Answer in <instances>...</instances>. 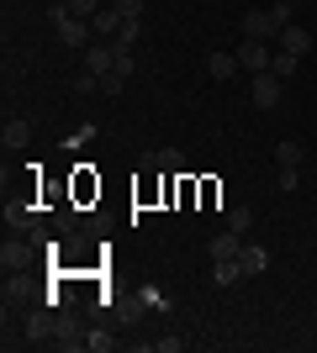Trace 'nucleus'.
Instances as JSON below:
<instances>
[{
  "mask_svg": "<svg viewBox=\"0 0 317 353\" xmlns=\"http://www.w3.org/2000/svg\"><path fill=\"white\" fill-rule=\"evenodd\" d=\"M280 32H286V27L275 21L270 6H259V11H243V37H254V43H275Z\"/></svg>",
  "mask_w": 317,
  "mask_h": 353,
  "instance_id": "obj_1",
  "label": "nucleus"
},
{
  "mask_svg": "<svg viewBox=\"0 0 317 353\" xmlns=\"http://www.w3.org/2000/svg\"><path fill=\"white\" fill-rule=\"evenodd\" d=\"M280 85H286V79H280V74H254V90H249V101L259 105V111H275V105H280Z\"/></svg>",
  "mask_w": 317,
  "mask_h": 353,
  "instance_id": "obj_2",
  "label": "nucleus"
},
{
  "mask_svg": "<svg viewBox=\"0 0 317 353\" xmlns=\"http://www.w3.org/2000/svg\"><path fill=\"white\" fill-rule=\"evenodd\" d=\"M270 59H275L270 43H254V37H243V43H238V69L243 74H265V69H270Z\"/></svg>",
  "mask_w": 317,
  "mask_h": 353,
  "instance_id": "obj_3",
  "label": "nucleus"
},
{
  "mask_svg": "<svg viewBox=\"0 0 317 353\" xmlns=\"http://www.w3.org/2000/svg\"><path fill=\"white\" fill-rule=\"evenodd\" d=\"M53 27H59V43H69V48H90V37H95V27L79 21V16H64V21H53Z\"/></svg>",
  "mask_w": 317,
  "mask_h": 353,
  "instance_id": "obj_4",
  "label": "nucleus"
},
{
  "mask_svg": "<svg viewBox=\"0 0 317 353\" xmlns=\"http://www.w3.org/2000/svg\"><path fill=\"white\" fill-rule=\"evenodd\" d=\"M85 69H90L95 79L111 74V69H117V48H111V43H90V48H85Z\"/></svg>",
  "mask_w": 317,
  "mask_h": 353,
  "instance_id": "obj_5",
  "label": "nucleus"
},
{
  "mask_svg": "<svg viewBox=\"0 0 317 353\" xmlns=\"http://www.w3.org/2000/svg\"><path fill=\"white\" fill-rule=\"evenodd\" d=\"M122 21H127V16H122L117 6H101V11L90 16V27H95V37H117V32H122Z\"/></svg>",
  "mask_w": 317,
  "mask_h": 353,
  "instance_id": "obj_6",
  "label": "nucleus"
},
{
  "mask_svg": "<svg viewBox=\"0 0 317 353\" xmlns=\"http://www.w3.org/2000/svg\"><path fill=\"white\" fill-rule=\"evenodd\" d=\"M6 227H11V232H32V227H37V206H27V201L6 206Z\"/></svg>",
  "mask_w": 317,
  "mask_h": 353,
  "instance_id": "obj_7",
  "label": "nucleus"
},
{
  "mask_svg": "<svg viewBox=\"0 0 317 353\" xmlns=\"http://www.w3.org/2000/svg\"><path fill=\"white\" fill-rule=\"evenodd\" d=\"M206 253H211V259H238V253H243V237L222 227V232H217V237L206 243Z\"/></svg>",
  "mask_w": 317,
  "mask_h": 353,
  "instance_id": "obj_8",
  "label": "nucleus"
},
{
  "mask_svg": "<svg viewBox=\"0 0 317 353\" xmlns=\"http://www.w3.org/2000/svg\"><path fill=\"white\" fill-rule=\"evenodd\" d=\"M238 264H243V280H249V274H265V269H270V253L259 248V243H243Z\"/></svg>",
  "mask_w": 317,
  "mask_h": 353,
  "instance_id": "obj_9",
  "label": "nucleus"
},
{
  "mask_svg": "<svg viewBox=\"0 0 317 353\" xmlns=\"http://www.w3.org/2000/svg\"><path fill=\"white\" fill-rule=\"evenodd\" d=\"M238 280H243L238 259H211V285H238Z\"/></svg>",
  "mask_w": 317,
  "mask_h": 353,
  "instance_id": "obj_10",
  "label": "nucleus"
},
{
  "mask_svg": "<svg viewBox=\"0 0 317 353\" xmlns=\"http://www.w3.org/2000/svg\"><path fill=\"white\" fill-rule=\"evenodd\" d=\"M275 43L286 48V53H307V48H312V32H307V27H296V21H291V27L280 32V37H275Z\"/></svg>",
  "mask_w": 317,
  "mask_h": 353,
  "instance_id": "obj_11",
  "label": "nucleus"
},
{
  "mask_svg": "<svg viewBox=\"0 0 317 353\" xmlns=\"http://www.w3.org/2000/svg\"><path fill=\"white\" fill-rule=\"evenodd\" d=\"M48 332H59V316H48V311H37V316L27 322V338H32V343H53Z\"/></svg>",
  "mask_w": 317,
  "mask_h": 353,
  "instance_id": "obj_12",
  "label": "nucleus"
},
{
  "mask_svg": "<svg viewBox=\"0 0 317 353\" xmlns=\"http://www.w3.org/2000/svg\"><path fill=\"white\" fill-rule=\"evenodd\" d=\"M206 74H211V79H233V74H238V53H211Z\"/></svg>",
  "mask_w": 317,
  "mask_h": 353,
  "instance_id": "obj_13",
  "label": "nucleus"
},
{
  "mask_svg": "<svg viewBox=\"0 0 317 353\" xmlns=\"http://www.w3.org/2000/svg\"><path fill=\"white\" fill-rule=\"evenodd\" d=\"M27 137H32V121H21V117H11L6 127H0V143H6V148H21Z\"/></svg>",
  "mask_w": 317,
  "mask_h": 353,
  "instance_id": "obj_14",
  "label": "nucleus"
},
{
  "mask_svg": "<svg viewBox=\"0 0 317 353\" xmlns=\"http://www.w3.org/2000/svg\"><path fill=\"white\" fill-rule=\"evenodd\" d=\"M27 264V243H16V237H6V248H0V269L11 274V269Z\"/></svg>",
  "mask_w": 317,
  "mask_h": 353,
  "instance_id": "obj_15",
  "label": "nucleus"
},
{
  "mask_svg": "<svg viewBox=\"0 0 317 353\" xmlns=\"http://www.w3.org/2000/svg\"><path fill=\"white\" fill-rule=\"evenodd\" d=\"M302 159H307L302 143H291V137H286V143H275V163H280V169H296Z\"/></svg>",
  "mask_w": 317,
  "mask_h": 353,
  "instance_id": "obj_16",
  "label": "nucleus"
},
{
  "mask_svg": "<svg viewBox=\"0 0 317 353\" xmlns=\"http://www.w3.org/2000/svg\"><path fill=\"white\" fill-rule=\"evenodd\" d=\"M222 227H227V232H238V237H249V227H254V211H249V206H233Z\"/></svg>",
  "mask_w": 317,
  "mask_h": 353,
  "instance_id": "obj_17",
  "label": "nucleus"
},
{
  "mask_svg": "<svg viewBox=\"0 0 317 353\" xmlns=\"http://www.w3.org/2000/svg\"><path fill=\"white\" fill-rule=\"evenodd\" d=\"M296 69H302V53H286V48H280V53L270 59V74H280V79H291Z\"/></svg>",
  "mask_w": 317,
  "mask_h": 353,
  "instance_id": "obj_18",
  "label": "nucleus"
},
{
  "mask_svg": "<svg viewBox=\"0 0 317 353\" xmlns=\"http://www.w3.org/2000/svg\"><path fill=\"white\" fill-rule=\"evenodd\" d=\"M153 163L164 169V174H180L185 169V159H180V148H153Z\"/></svg>",
  "mask_w": 317,
  "mask_h": 353,
  "instance_id": "obj_19",
  "label": "nucleus"
},
{
  "mask_svg": "<svg viewBox=\"0 0 317 353\" xmlns=\"http://www.w3.org/2000/svg\"><path fill=\"white\" fill-rule=\"evenodd\" d=\"M85 348H90V353H111V348H117V338H111L106 327H90V332H85Z\"/></svg>",
  "mask_w": 317,
  "mask_h": 353,
  "instance_id": "obj_20",
  "label": "nucleus"
},
{
  "mask_svg": "<svg viewBox=\"0 0 317 353\" xmlns=\"http://www.w3.org/2000/svg\"><path fill=\"white\" fill-rule=\"evenodd\" d=\"M64 11H69V16H79V21H90V16L101 11V0H64Z\"/></svg>",
  "mask_w": 317,
  "mask_h": 353,
  "instance_id": "obj_21",
  "label": "nucleus"
},
{
  "mask_svg": "<svg viewBox=\"0 0 317 353\" xmlns=\"http://www.w3.org/2000/svg\"><path fill=\"white\" fill-rule=\"evenodd\" d=\"M111 43H117V48H137V16H127V21H122V32L111 37Z\"/></svg>",
  "mask_w": 317,
  "mask_h": 353,
  "instance_id": "obj_22",
  "label": "nucleus"
},
{
  "mask_svg": "<svg viewBox=\"0 0 317 353\" xmlns=\"http://www.w3.org/2000/svg\"><path fill=\"white\" fill-rule=\"evenodd\" d=\"M122 90H127V74H122V69L101 74V95H122Z\"/></svg>",
  "mask_w": 317,
  "mask_h": 353,
  "instance_id": "obj_23",
  "label": "nucleus"
},
{
  "mask_svg": "<svg viewBox=\"0 0 317 353\" xmlns=\"http://www.w3.org/2000/svg\"><path fill=\"white\" fill-rule=\"evenodd\" d=\"M137 295H143V306H153V311H164V306H169V301H164V290H159V285H143V290H137Z\"/></svg>",
  "mask_w": 317,
  "mask_h": 353,
  "instance_id": "obj_24",
  "label": "nucleus"
},
{
  "mask_svg": "<svg viewBox=\"0 0 317 353\" xmlns=\"http://www.w3.org/2000/svg\"><path fill=\"white\" fill-rule=\"evenodd\" d=\"M153 348H159V353H185V338H159Z\"/></svg>",
  "mask_w": 317,
  "mask_h": 353,
  "instance_id": "obj_25",
  "label": "nucleus"
},
{
  "mask_svg": "<svg viewBox=\"0 0 317 353\" xmlns=\"http://www.w3.org/2000/svg\"><path fill=\"white\" fill-rule=\"evenodd\" d=\"M111 6H117L122 16H143V0H111Z\"/></svg>",
  "mask_w": 317,
  "mask_h": 353,
  "instance_id": "obj_26",
  "label": "nucleus"
}]
</instances>
